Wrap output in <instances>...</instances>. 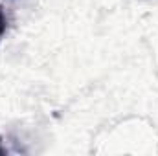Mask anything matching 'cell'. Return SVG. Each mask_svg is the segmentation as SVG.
Listing matches in <instances>:
<instances>
[{
	"label": "cell",
	"mask_w": 158,
	"mask_h": 156,
	"mask_svg": "<svg viewBox=\"0 0 158 156\" xmlns=\"http://www.w3.org/2000/svg\"><path fill=\"white\" fill-rule=\"evenodd\" d=\"M6 30H7V17H6V13H4V7L0 6V39L4 37Z\"/></svg>",
	"instance_id": "cell-1"
},
{
	"label": "cell",
	"mask_w": 158,
	"mask_h": 156,
	"mask_svg": "<svg viewBox=\"0 0 158 156\" xmlns=\"http://www.w3.org/2000/svg\"><path fill=\"white\" fill-rule=\"evenodd\" d=\"M0 154H4V149H2V138H0Z\"/></svg>",
	"instance_id": "cell-2"
}]
</instances>
